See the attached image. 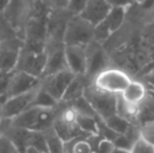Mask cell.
<instances>
[{"mask_svg":"<svg viewBox=\"0 0 154 153\" xmlns=\"http://www.w3.org/2000/svg\"><path fill=\"white\" fill-rule=\"evenodd\" d=\"M56 118V108L29 107L21 115L10 120L13 126L24 128L32 131L45 132L54 127Z\"/></svg>","mask_w":154,"mask_h":153,"instance_id":"obj_1","label":"cell"},{"mask_svg":"<svg viewBox=\"0 0 154 153\" xmlns=\"http://www.w3.org/2000/svg\"><path fill=\"white\" fill-rule=\"evenodd\" d=\"M132 80L133 79L127 72L119 67L109 66L93 78L91 84L99 90L114 96H121Z\"/></svg>","mask_w":154,"mask_h":153,"instance_id":"obj_2","label":"cell"},{"mask_svg":"<svg viewBox=\"0 0 154 153\" xmlns=\"http://www.w3.org/2000/svg\"><path fill=\"white\" fill-rule=\"evenodd\" d=\"M34 0H12L2 15L17 37L23 40L26 23L32 18Z\"/></svg>","mask_w":154,"mask_h":153,"instance_id":"obj_3","label":"cell"},{"mask_svg":"<svg viewBox=\"0 0 154 153\" xmlns=\"http://www.w3.org/2000/svg\"><path fill=\"white\" fill-rule=\"evenodd\" d=\"M47 16L32 17L29 20L23 37L24 48L35 53H42L45 50L47 40Z\"/></svg>","mask_w":154,"mask_h":153,"instance_id":"obj_4","label":"cell"},{"mask_svg":"<svg viewBox=\"0 0 154 153\" xmlns=\"http://www.w3.org/2000/svg\"><path fill=\"white\" fill-rule=\"evenodd\" d=\"M84 96L89 101L95 113L103 121L116 115L119 96L99 90L92 84H89L86 88Z\"/></svg>","mask_w":154,"mask_h":153,"instance_id":"obj_5","label":"cell"},{"mask_svg":"<svg viewBox=\"0 0 154 153\" xmlns=\"http://www.w3.org/2000/svg\"><path fill=\"white\" fill-rule=\"evenodd\" d=\"M92 41H94V26L80 15L71 17L65 31L64 44L87 46Z\"/></svg>","mask_w":154,"mask_h":153,"instance_id":"obj_6","label":"cell"},{"mask_svg":"<svg viewBox=\"0 0 154 153\" xmlns=\"http://www.w3.org/2000/svg\"><path fill=\"white\" fill-rule=\"evenodd\" d=\"M73 15L67 8L51 10L47 16L46 44L64 43V35L68 21Z\"/></svg>","mask_w":154,"mask_h":153,"instance_id":"obj_7","label":"cell"},{"mask_svg":"<svg viewBox=\"0 0 154 153\" xmlns=\"http://www.w3.org/2000/svg\"><path fill=\"white\" fill-rule=\"evenodd\" d=\"M46 62L47 55L45 50L42 53H35L22 47L17 62L16 70L24 72L41 79L46 67Z\"/></svg>","mask_w":154,"mask_h":153,"instance_id":"obj_8","label":"cell"},{"mask_svg":"<svg viewBox=\"0 0 154 153\" xmlns=\"http://www.w3.org/2000/svg\"><path fill=\"white\" fill-rule=\"evenodd\" d=\"M23 47V40L13 36L0 44V72H12L16 65L20 51Z\"/></svg>","mask_w":154,"mask_h":153,"instance_id":"obj_9","label":"cell"},{"mask_svg":"<svg viewBox=\"0 0 154 153\" xmlns=\"http://www.w3.org/2000/svg\"><path fill=\"white\" fill-rule=\"evenodd\" d=\"M40 87L41 83L29 91L8 99L2 105V118L4 120H13L16 116L21 115L23 111L29 109L32 106V101Z\"/></svg>","mask_w":154,"mask_h":153,"instance_id":"obj_10","label":"cell"},{"mask_svg":"<svg viewBox=\"0 0 154 153\" xmlns=\"http://www.w3.org/2000/svg\"><path fill=\"white\" fill-rule=\"evenodd\" d=\"M75 77V75L69 69L62 70L41 79V87L48 92L55 100L61 102L67 87Z\"/></svg>","mask_w":154,"mask_h":153,"instance_id":"obj_11","label":"cell"},{"mask_svg":"<svg viewBox=\"0 0 154 153\" xmlns=\"http://www.w3.org/2000/svg\"><path fill=\"white\" fill-rule=\"evenodd\" d=\"M87 56V69L86 78L91 83L92 79L105 68L109 67L107 64V54L103 47V44L92 41L86 46Z\"/></svg>","mask_w":154,"mask_h":153,"instance_id":"obj_12","label":"cell"},{"mask_svg":"<svg viewBox=\"0 0 154 153\" xmlns=\"http://www.w3.org/2000/svg\"><path fill=\"white\" fill-rule=\"evenodd\" d=\"M45 53L47 55V62L44 74H43L41 79L47 76H51V75L57 74V72H62V70L68 69L66 63V58H65L64 43L46 44Z\"/></svg>","mask_w":154,"mask_h":153,"instance_id":"obj_13","label":"cell"},{"mask_svg":"<svg viewBox=\"0 0 154 153\" xmlns=\"http://www.w3.org/2000/svg\"><path fill=\"white\" fill-rule=\"evenodd\" d=\"M41 83V79L20 70H14L11 77L10 85L5 96V101L12 96H18L23 92L35 88Z\"/></svg>","mask_w":154,"mask_h":153,"instance_id":"obj_14","label":"cell"},{"mask_svg":"<svg viewBox=\"0 0 154 153\" xmlns=\"http://www.w3.org/2000/svg\"><path fill=\"white\" fill-rule=\"evenodd\" d=\"M65 58L67 67L75 76H86L87 56L86 46L83 45H65Z\"/></svg>","mask_w":154,"mask_h":153,"instance_id":"obj_15","label":"cell"},{"mask_svg":"<svg viewBox=\"0 0 154 153\" xmlns=\"http://www.w3.org/2000/svg\"><path fill=\"white\" fill-rule=\"evenodd\" d=\"M111 8L106 0H88L80 16L93 26H97L105 20Z\"/></svg>","mask_w":154,"mask_h":153,"instance_id":"obj_16","label":"cell"},{"mask_svg":"<svg viewBox=\"0 0 154 153\" xmlns=\"http://www.w3.org/2000/svg\"><path fill=\"white\" fill-rule=\"evenodd\" d=\"M3 135H5L13 144L17 147L20 153H26L27 149L31 147V141L32 131L20 127L13 126L10 120H5Z\"/></svg>","mask_w":154,"mask_h":153,"instance_id":"obj_17","label":"cell"},{"mask_svg":"<svg viewBox=\"0 0 154 153\" xmlns=\"http://www.w3.org/2000/svg\"><path fill=\"white\" fill-rule=\"evenodd\" d=\"M121 98L125 102L130 103V104L142 105L149 98L148 89L144 82L138 81V80H132L129 86L121 94Z\"/></svg>","mask_w":154,"mask_h":153,"instance_id":"obj_18","label":"cell"},{"mask_svg":"<svg viewBox=\"0 0 154 153\" xmlns=\"http://www.w3.org/2000/svg\"><path fill=\"white\" fill-rule=\"evenodd\" d=\"M91 84L86 76H75L70 82L64 93L62 101L65 103H72L73 101L84 96L87 86Z\"/></svg>","mask_w":154,"mask_h":153,"instance_id":"obj_19","label":"cell"},{"mask_svg":"<svg viewBox=\"0 0 154 153\" xmlns=\"http://www.w3.org/2000/svg\"><path fill=\"white\" fill-rule=\"evenodd\" d=\"M126 12H127V8H112L110 10L104 22L111 34L116 33L122 27L126 19Z\"/></svg>","mask_w":154,"mask_h":153,"instance_id":"obj_20","label":"cell"},{"mask_svg":"<svg viewBox=\"0 0 154 153\" xmlns=\"http://www.w3.org/2000/svg\"><path fill=\"white\" fill-rule=\"evenodd\" d=\"M65 152L67 153H94L89 136H80L65 143Z\"/></svg>","mask_w":154,"mask_h":153,"instance_id":"obj_21","label":"cell"},{"mask_svg":"<svg viewBox=\"0 0 154 153\" xmlns=\"http://www.w3.org/2000/svg\"><path fill=\"white\" fill-rule=\"evenodd\" d=\"M43 133L46 139L48 153H65V142L59 136L54 127Z\"/></svg>","mask_w":154,"mask_h":153,"instance_id":"obj_22","label":"cell"},{"mask_svg":"<svg viewBox=\"0 0 154 153\" xmlns=\"http://www.w3.org/2000/svg\"><path fill=\"white\" fill-rule=\"evenodd\" d=\"M58 101L55 100L47 91H45L42 87H40L37 92L31 107H42V108H56L58 105Z\"/></svg>","mask_w":154,"mask_h":153,"instance_id":"obj_23","label":"cell"},{"mask_svg":"<svg viewBox=\"0 0 154 153\" xmlns=\"http://www.w3.org/2000/svg\"><path fill=\"white\" fill-rule=\"evenodd\" d=\"M99 118H90V116L79 115L78 116V125L88 135L99 134V126H97Z\"/></svg>","mask_w":154,"mask_h":153,"instance_id":"obj_24","label":"cell"},{"mask_svg":"<svg viewBox=\"0 0 154 153\" xmlns=\"http://www.w3.org/2000/svg\"><path fill=\"white\" fill-rule=\"evenodd\" d=\"M70 104L72 105L73 108L77 110L79 115L90 116V118H99L97 113H95L93 107L91 106V104L89 103V101H88L85 96H82V98L73 101Z\"/></svg>","mask_w":154,"mask_h":153,"instance_id":"obj_25","label":"cell"},{"mask_svg":"<svg viewBox=\"0 0 154 153\" xmlns=\"http://www.w3.org/2000/svg\"><path fill=\"white\" fill-rule=\"evenodd\" d=\"M104 122L107 124V126L109 127V128H111L114 132H116L120 135L125 134V132L127 131V129L129 128L130 124H131V123L128 122L126 118L119 115L118 113H116V115L109 118L108 120L104 121Z\"/></svg>","mask_w":154,"mask_h":153,"instance_id":"obj_26","label":"cell"},{"mask_svg":"<svg viewBox=\"0 0 154 153\" xmlns=\"http://www.w3.org/2000/svg\"><path fill=\"white\" fill-rule=\"evenodd\" d=\"M140 136L143 141L154 147V121L147 122L140 126Z\"/></svg>","mask_w":154,"mask_h":153,"instance_id":"obj_27","label":"cell"},{"mask_svg":"<svg viewBox=\"0 0 154 153\" xmlns=\"http://www.w3.org/2000/svg\"><path fill=\"white\" fill-rule=\"evenodd\" d=\"M31 147L40 150V151H42V152L48 153V148H47V143H46V139H45L44 133L39 132V131H32Z\"/></svg>","mask_w":154,"mask_h":153,"instance_id":"obj_28","label":"cell"},{"mask_svg":"<svg viewBox=\"0 0 154 153\" xmlns=\"http://www.w3.org/2000/svg\"><path fill=\"white\" fill-rule=\"evenodd\" d=\"M12 72H0V101L5 102V96L10 85Z\"/></svg>","mask_w":154,"mask_h":153,"instance_id":"obj_29","label":"cell"},{"mask_svg":"<svg viewBox=\"0 0 154 153\" xmlns=\"http://www.w3.org/2000/svg\"><path fill=\"white\" fill-rule=\"evenodd\" d=\"M13 36H16L15 32L13 31L12 27L6 22L3 15L0 14V44H1V42H3L5 39L13 37Z\"/></svg>","mask_w":154,"mask_h":153,"instance_id":"obj_30","label":"cell"},{"mask_svg":"<svg viewBox=\"0 0 154 153\" xmlns=\"http://www.w3.org/2000/svg\"><path fill=\"white\" fill-rule=\"evenodd\" d=\"M87 1L88 0H69L66 8L73 16H77L83 12Z\"/></svg>","mask_w":154,"mask_h":153,"instance_id":"obj_31","label":"cell"},{"mask_svg":"<svg viewBox=\"0 0 154 153\" xmlns=\"http://www.w3.org/2000/svg\"><path fill=\"white\" fill-rule=\"evenodd\" d=\"M130 153H154V147L140 139L132 146Z\"/></svg>","mask_w":154,"mask_h":153,"instance_id":"obj_32","label":"cell"},{"mask_svg":"<svg viewBox=\"0 0 154 153\" xmlns=\"http://www.w3.org/2000/svg\"><path fill=\"white\" fill-rule=\"evenodd\" d=\"M0 153H20V151L5 135L2 134L0 136Z\"/></svg>","mask_w":154,"mask_h":153,"instance_id":"obj_33","label":"cell"},{"mask_svg":"<svg viewBox=\"0 0 154 153\" xmlns=\"http://www.w3.org/2000/svg\"><path fill=\"white\" fill-rule=\"evenodd\" d=\"M114 144L112 142L108 141V139H102L99 142L97 148L94 150V153H111L114 149Z\"/></svg>","mask_w":154,"mask_h":153,"instance_id":"obj_34","label":"cell"},{"mask_svg":"<svg viewBox=\"0 0 154 153\" xmlns=\"http://www.w3.org/2000/svg\"><path fill=\"white\" fill-rule=\"evenodd\" d=\"M69 0H45L51 10L55 8H66Z\"/></svg>","mask_w":154,"mask_h":153,"instance_id":"obj_35","label":"cell"},{"mask_svg":"<svg viewBox=\"0 0 154 153\" xmlns=\"http://www.w3.org/2000/svg\"><path fill=\"white\" fill-rule=\"evenodd\" d=\"M109 3L111 8H128V6L131 5L133 2L131 0H106Z\"/></svg>","mask_w":154,"mask_h":153,"instance_id":"obj_36","label":"cell"},{"mask_svg":"<svg viewBox=\"0 0 154 153\" xmlns=\"http://www.w3.org/2000/svg\"><path fill=\"white\" fill-rule=\"evenodd\" d=\"M2 105H3V102L0 101V136L3 134L4 126H5V120L2 118Z\"/></svg>","mask_w":154,"mask_h":153,"instance_id":"obj_37","label":"cell"},{"mask_svg":"<svg viewBox=\"0 0 154 153\" xmlns=\"http://www.w3.org/2000/svg\"><path fill=\"white\" fill-rule=\"evenodd\" d=\"M11 1L12 0H0V14H2L5 11V8H8V5L10 4Z\"/></svg>","mask_w":154,"mask_h":153,"instance_id":"obj_38","label":"cell"},{"mask_svg":"<svg viewBox=\"0 0 154 153\" xmlns=\"http://www.w3.org/2000/svg\"><path fill=\"white\" fill-rule=\"evenodd\" d=\"M111 153H130L129 150H126V149H122V148H118V147H114L113 151Z\"/></svg>","mask_w":154,"mask_h":153,"instance_id":"obj_39","label":"cell"},{"mask_svg":"<svg viewBox=\"0 0 154 153\" xmlns=\"http://www.w3.org/2000/svg\"><path fill=\"white\" fill-rule=\"evenodd\" d=\"M26 153H45V152H42L38 149H35V148H32V147H29V149H27Z\"/></svg>","mask_w":154,"mask_h":153,"instance_id":"obj_40","label":"cell"},{"mask_svg":"<svg viewBox=\"0 0 154 153\" xmlns=\"http://www.w3.org/2000/svg\"><path fill=\"white\" fill-rule=\"evenodd\" d=\"M132 2H135V3H144V2H146L147 0H131Z\"/></svg>","mask_w":154,"mask_h":153,"instance_id":"obj_41","label":"cell"},{"mask_svg":"<svg viewBox=\"0 0 154 153\" xmlns=\"http://www.w3.org/2000/svg\"><path fill=\"white\" fill-rule=\"evenodd\" d=\"M65 153H67V152H65Z\"/></svg>","mask_w":154,"mask_h":153,"instance_id":"obj_42","label":"cell"}]
</instances>
